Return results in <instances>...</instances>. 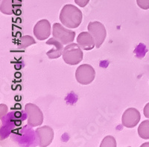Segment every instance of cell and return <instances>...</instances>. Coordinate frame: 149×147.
<instances>
[{
    "label": "cell",
    "instance_id": "obj_1",
    "mask_svg": "<svg viewBox=\"0 0 149 147\" xmlns=\"http://www.w3.org/2000/svg\"><path fill=\"white\" fill-rule=\"evenodd\" d=\"M59 19L61 23L68 29H75L81 23L83 14L78 8L69 4L61 9Z\"/></svg>",
    "mask_w": 149,
    "mask_h": 147
},
{
    "label": "cell",
    "instance_id": "obj_2",
    "mask_svg": "<svg viewBox=\"0 0 149 147\" xmlns=\"http://www.w3.org/2000/svg\"><path fill=\"white\" fill-rule=\"evenodd\" d=\"M62 55L64 62L70 65H77L83 60L82 49L78 43H74L66 45Z\"/></svg>",
    "mask_w": 149,
    "mask_h": 147
},
{
    "label": "cell",
    "instance_id": "obj_3",
    "mask_svg": "<svg viewBox=\"0 0 149 147\" xmlns=\"http://www.w3.org/2000/svg\"><path fill=\"white\" fill-rule=\"evenodd\" d=\"M75 32L69 30L63 27V25L55 22L52 25V35L53 37L62 43L63 45H68L74 41Z\"/></svg>",
    "mask_w": 149,
    "mask_h": 147
},
{
    "label": "cell",
    "instance_id": "obj_4",
    "mask_svg": "<svg viewBox=\"0 0 149 147\" xmlns=\"http://www.w3.org/2000/svg\"><path fill=\"white\" fill-rule=\"evenodd\" d=\"M95 69L90 64H81L75 72V78L79 84L83 85H90L95 79Z\"/></svg>",
    "mask_w": 149,
    "mask_h": 147
},
{
    "label": "cell",
    "instance_id": "obj_5",
    "mask_svg": "<svg viewBox=\"0 0 149 147\" xmlns=\"http://www.w3.org/2000/svg\"><path fill=\"white\" fill-rule=\"evenodd\" d=\"M88 32L95 40V47L100 48L107 36V32L104 25L98 21L90 22L87 26Z\"/></svg>",
    "mask_w": 149,
    "mask_h": 147
},
{
    "label": "cell",
    "instance_id": "obj_6",
    "mask_svg": "<svg viewBox=\"0 0 149 147\" xmlns=\"http://www.w3.org/2000/svg\"><path fill=\"white\" fill-rule=\"evenodd\" d=\"M27 113L28 124L31 127H37L42 125L43 122V114L40 108L32 103H29L25 106Z\"/></svg>",
    "mask_w": 149,
    "mask_h": 147
},
{
    "label": "cell",
    "instance_id": "obj_7",
    "mask_svg": "<svg viewBox=\"0 0 149 147\" xmlns=\"http://www.w3.org/2000/svg\"><path fill=\"white\" fill-rule=\"evenodd\" d=\"M141 119L139 111L134 108H130L124 112L122 117V123L126 128L132 129L137 125Z\"/></svg>",
    "mask_w": 149,
    "mask_h": 147
},
{
    "label": "cell",
    "instance_id": "obj_8",
    "mask_svg": "<svg viewBox=\"0 0 149 147\" xmlns=\"http://www.w3.org/2000/svg\"><path fill=\"white\" fill-rule=\"evenodd\" d=\"M22 0H2L0 5V10L2 14L7 15L21 14Z\"/></svg>",
    "mask_w": 149,
    "mask_h": 147
},
{
    "label": "cell",
    "instance_id": "obj_9",
    "mask_svg": "<svg viewBox=\"0 0 149 147\" xmlns=\"http://www.w3.org/2000/svg\"><path fill=\"white\" fill-rule=\"evenodd\" d=\"M35 132L39 138L40 146L46 147L52 144L54 138V131L51 127L44 125L36 129Z\"/></svg>",
    "mask_w": 149,
    "mask_h": 147
},
{
    "label": "cell",
    "instance_id": "obj_10",
    "mask_svg": "<svg viewBox=\"0 0 149 147\" xmlns=\"http://www.w3.org/2000/svg\"><path fill=\"white\" fill-rule=\"evenodd\" d=\"M34 34L39 41L47 39L51 34V24L47 20L38 21L34 27Z\"/></svg>",
    "mask_w": 149,
    "mask_h": 147
},
{
    "label": "cell",
    "instance_id": "obj_11",
    "mask_svg": "<svg viewBox=\"0 0 149 147\" xmlns=\"http://www.w3.org/2000/svg\"><path fill=\"white\" fill-rule=\"evenodd\" d=\"M46 43L47 45L52 46V48L49 51H48L47 53H46L49 58L55 59V58H58L63 55V49H64L63 44L57 39H55L54 37L48 40Z\"/></svg>",
    "mask_w": 149,
    "mask_h": 147
},
{
    "label": "cell",
    "instance_id": "obj_12",
    "mask_svg": "<svg viewBox=\"0 0 149 147\" xmlns=\"http://www.w3.org/2000/svg\"><path fill=\"white\" fill-rule=\"evenodd\" d=\"M77 43L83 50H92L95 46V40L89 32L80 33L77 37Z\"/></svg>",
    "mask_w": 149,
    "mask_h": 147
},
{
    "label": "cell",
    "instance_id": "obj_13",
    "mask_svg": "<svg viewBox=\"0 0 149 147\" xmlns=\"http://www.w3.org/2000/svg\"><path fill=\"white\" fill-rule=\"evenodd\" d=\"M138 134L142 139H149V120H145L138 127Z\"/></svg>",
    "mask_w": 149,
    "mask_h": 147
},
{
    "label": "cell",
    "instance_id": "obj_14",
    "mask_svg": "<svg viewBox=\"0 0 149 147\" xmlns=\"http://www.w3.org/2000/svg\"><path fill=\"white\" fill-rule=\"evenodd\" d=\"M36 41L31 36L26 35L22 37L19 41L18 43V48L19 49H26V48L29 47V46H31L32 44H35Z\"/></svg>",
    "mask_w": 149,
    "mask_h": 147
},
{
    "label": "cell",
    "instance_id": "obj_15",
    "mask_svg": "<svg viewBox=\"0 0 149 147\" xmlns=\"http://www.w3.org/2000/svg\"><path fill=\"white\" fill-rule=\"evenodd\" d=\"M101 147H116V140L113 136L108 135L103 139L100 144Z\"/></svg>",
    "mask_w": 149,
    "mask_h": 147
},
{
    "label": "cell",
    "instance_id": "obj_16",
    "mask_svg": "<svg viewBox=\"0 0 149 147\" xmlns=\"http://www.w3.org/2000/svg\"><path fill=\"white\" fill-rule=\"evenodd\" d=\"M136 3L138 6L143 10L149 9V0H136Z\"/></svg>",
    "mask_w": 149,
    "mask_h": 147
},
{
    "label": "cell",
    "instance_id": "obj_17",
    "mask_svg": "<svg viewBox=\"0 0 149 147\" xmlns=\"http://www.w3.org/2000/svg\"><path fill=\"white\" fill-rule=\"evenodd\" d=\"M89 2H90V0H74L75 4L81 8H84L89 3Z\"/></svg>",
    "mask_w": 149,
    "mask_h": 147
},
{
    "label": "cell",
    "instance_id": "obj_18",
    "mask_svg": "<svg viewBox=\"0 0 149 147\" xmlns=\"http://www.w3.org/2000/svg\"><path fill=\"white\" fill-rule=\"evenodd\" d=\"M143 113H144L145 117L149 119V102L146 104L145 106L144 109H143Z\"/></svg>",
    "mask_w": 149,
    "mask_h": 147
},
{
    "label": "cell",
    "instance_id": "obj_19",
    "mask_svg": "<svg viewBox=\"0 0 149 147\" xmlns=\"http://www.w3.org/2000/svg\"><path fill=\"white\" fill-rule=\"evenodd\" d=\"M142 147H145V146H149V142L148 143H145V144H142V146H141Z\"/></svg>",
    "mask_w": 149,
    "mask_h": 147
}]
</instances>
